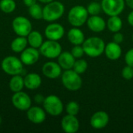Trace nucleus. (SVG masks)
<instances>
[{"label":"nucleus","instance_id":"9d476101","mask_svg":"<svg viewBox=\"0 0 133 133\" xmlns=\"http://www.w3.org/2000/svg\"><path fill=\"white\" fill-rule=\"evenodd\" d=\"M13 106L19 111H27L31 107V99L29 95L23 91L16 92L12 97Z\"/></svg>","mask_w":133,"mask_h":133},{"label":"nucleus","instance_id":"c85d7f7f","mask_svg":"<svg viewBox=\"0 0 133 133\" xmlns=\"http://www.w3.org/2000/svg\"><path fill=\"white\" fill-rule=\"evenodd\" d=\"M87 12L89 13V15L90 16H95V15H99L101 13V12L102 11V6H101V3L100 4L97 2H90L87 7Z\"/></svg>","mask_w":133,"mask_h":133},{"label":"nucleus","instance_id":"423d86ee","mask_svg":"<svg viewBox=\"0 0 133 133\" xmlns=\"http://www.w3.org/2000/svg\"><path fill=\"white\" fill-rule=\"evenodd\" d=\"M43 106L45 111L51 116L60 115L64 109L62 101L55 95H49L45 97Z\"/></svg>","mask_w":133,"mask_h":133},{"label":"nucleus","instance_id":"f03ea898","mask_svg":"<svg viewBox=\"0 0 133 133\" xmlns=\"http://www.w3.org/2000/svg\"><path fill=\"white\" fill-rule=\"evenodd\" d=\"M64 12V5L58 1H52L43 8V19L48 22H54L60 19Z\"/></svg>","mask_w":133,"mask_h":133},{"label":"nucleus","instance_id":"f3484780","mask_svg":"<svg viewBox=\"0 0 133 133\" xmlns=\"http://www.w3.org/2000/svg\"><path fill=\"white\" fill-rule=\"evenodd\" d=\"M26 116L28 120L34 124H41L44 122L46 118L44 110L40 107H30L27 110Z\"/></svg>","mask_w":133,"mask_h":133},{"label":"nucleus","instance_id":"ea45409f","mask_svg":"<svg viewBox=\"0 0 133 133\" xmlns=\"http://www.w3.org/2000/svg\"><path fill=\"white\" fill-rule=\"evenodd\" d=\"M1 123H2V118H1V116H0V125H1Z\"/></svg>","mask_w":133,"mask_h":133},{"label":"nucleus","instance_id":"f257e3e1","mask_svg":"<svg viewBox=\"0 0 133 133\" xmlns=\"http://www.w3.org/2000/svg\"><path fill=\"white\" fill-rule=\"evenodd\" d=\"M105 45L104 41L98 37H91L85 39L82 44L84 53L91 58H96L101 55L104 52Z\"/></svg>","mask_w":133,"mask_h":133},{"label":"nucleus","instance_id":"20e7f679","mask_svg":"<svg viewBox=\"0 0 133 133\" xmlns=\"http://www.w3.org/2000/svg\"><path fill=\"white\" fill-rule=\"evenodd\" d=\"M62 82L63 86L70 91H77L83 85V79L80 75L72 69L65 70L62 73Z\"/></svg>","mask_w":133,"mask_h":133},{"label":"nucleus","instance_id":"a878e982","mask_svg":"<svg viewBox=\"0 0 133 133\" xmlns=\"http://www.w3.org/2000/svg\"><path fill=\"white\" fill-rule=\"evenodd\" d=\"M16 7L14 0H1L0 1V10L5 13L12 12Z\"/></svg>","mask_w":133,"mask_h":133},{"label":"nucleus","instance_id":"58836bf2","mask_svg":"<svg viewBox=\"0 0 133 133\" xmlns=\"http://www.w3.org/2000/svg\"><path fill=\"white\" fill-rule=\"evenodd\" d=\"M38 1H40L41 2L44 3V4H48V3H49V2H52L54 0H38Z\"/></svg>","mask_w":133,"mask_h":133},{"label":"nucleus","instance_id":"4c0bfd02","mask_svg":"<svg viewBox=\"0 0 133 133\" xmlns=\"http://www.w3.org/2000/svg\"><path fill=\"white\" fill-rule=\"evenodd\" d=\"M125 4L130 8L133 9V0H125Z\"/></svg>","mask_w":133,"mask_h":133},{"label":"nucleus","instance_id":"2eb2a0df","mask_svg":"<svg viewBox=\"0 0 133 133\" xmlns=\"http://www.w3.org/2000/svg\"><path fill=\"white\" fill-rule=\"evenodd\" d=\"M42 72L48 79H57L62 74V67L55 62H48L43 65Z\"/></svg>","mask_w":133,"mask_h":133},{"label":"nucleus","instance_id":"4468645a","mask_svg":"<svg viewBox=\"0 0 133 133\" xmlns=\"http://www.w3.org/2000/svg\"><path fill=\"white\" fill-rule=\"evenodd\" d=\"M40 56V51H37V48L30 47L25 48L20 55V60L24 65H31L35 64Z\"/></svg>","mask_w":133,"mask_h":133},{"label":"nucleus","instance_id":"ddd939ff","mask_svg":"<svg viewBox=\"0 0 133 133\" xmlns=\"http://www.w3.org/2000/svg\"><path fill=\"white\" fill-rule=\"evenodd\" d=\"M61 125L65 132L76 133L79 129V122L76 116L67 115L62 118Z\"/></svg>","mask_w":133,"mask_h":133},{"label":"nucleus","instance_id":"2f4dec72","mask_svg":"<svg viewBox=\"0 0 133 133\" xmlns=\"http://www.w3.org/2000/svg\"><path fill=\"white\" fill-rule=\"evenodd\" d=\"M71 53L74 56L75 58H81L83 56V55L85 54L83 48L81 45H75L72 48Z\"/></svg>","mask_w":133,"mask_h":133},{"label":"nucleus","instance_id":"39448f33","mask_svg":"<svg viewBox=\"0 0 133 133\" xmlns=\"http://www.w3.org/2000/svg\"><path fill=\"white\" fill-rule=\"evenodd\" d=\"M23 63L15 56H7L2 62V69L8 75H20L23 71Z\"/></svg>","mask_w":133,"mask_h":133},{"label":"nucleus","instance_id":"6ab92c4d","mask_svg":"<svg viewBox=\"0 0 133 133\" xmlns=\"http://www.w3.org/2000/svg\"><path fill=\"white\" fill-rule=\"evenodd\" d=\"M76 58L69 51H62L58 57V63L65 70L72 69L75 63Z\"/></svg>","mask_w":133,"mask_h":133},{"label":"nucleus","instance_id":"6e6552de","mask_svg":"<svg viewBox=\"0 0 133 133\" xmlns=\"http://www.w3.org/2000/svg\"><path fill=\"white\" fill-rule=\"evenodd\" d=\"M125 5V0H102L101 6L104 12L109 16L120 15Z\"/></svg>","mask_w":133,"mask_h":133},{"label":"nucleus","instance_id":"1a4fd4ad","mask_svg":"<svg viewBox=\"0 0 133 133\" xmlns=\"http://www.w3.org/2000/svg\"><path fill=\"white\" fill-rule=\"evenodd\" d=\"M12 26L14 32L18 36L27 37L32 31V24L30 21L24 16L16 17L12 23Z\"/></svg>","mask_w":133,"mask_h":133},{"label":"nucleus","instance_id":"c9c22d12","mask_svg":"<svg viewBox=\"0 0 133 133\" xmlns=\"http://www.w3.org/2000/svg\"><path fill=\"white\" fill-rule=\"evenodd\" d=\"M23 3L27 7H30V6L34 5L35 3H37V0H23Z\"/></svg>","mask_w":133,"mask_h":133},{"label":"nucleus","instance_id":"dca6fc26","mask_svg":"<svg viewBox=\"0 0 133 133\" xmlns=\"http://www.w3.org/2000/svg\"><path fill=\"white\" fill-rule=\"evenodd\" d=\"M87 24L88 28L91 31L95 33L102 32L107 27V23L105 20L98 15L90 16V17H88Z\"/></svg>","mask_w":133,"mask_h":133},{"label":"nucleus","instance_id":"bb28decb","mask_svg":"<svg viewBox=\"0 0 133 133\" xmlns=\"http://www.w3.org/2000/svg\"><path fill=\"white\" fill-rule=\"evenodd\" d=\"M87 68H88V64L86 60L82 59V58H77V60L75 61L72 69L76 72L81 75L87 71Z\"/></svg>","mask_w":133,"mask_h":133},{"label":"nucleus","instance_id":"9b49d317","mask_svg":"<svg viewBox=\"0 0 133 133\" xmlns=\"http://www.w3.org/2000/svg\"><path fill=\"white\" fill-rule=\"evenodd\" d=\"M44 34L48 40L58 41L62 39L64 36L65 29L61 24L57 23H52L46 26Z\"/></svg>","mask_w":133,"mask_h":133},{"label":"nucleus","instance_id":"b1692460","mask_svg":"<svg viewBox=\"0 0 133 133\" xmlns=\"http://www.w3.org/2000/svg\"><path fill=\"white\" fill-rule=\"evenodd\" d=\"M27 41L30 47L39 48L43 44V37L41 34L38 31H31L27 35Z\"/></svg>","mask_w":133,"mask_h":133},{"label":"nucleus","instance_id":"aec40b11","mask_svg":"<svg viewBox=\"0 0 133 133\" xmlns=\"http://www.w3.org/2000/svg\"><path fill=\"white\" fill-rule=\"evenodd\" d=\"M68 40L73 45H82L85 41V36L83 32L78 27H73L70 29L67 34Z\"/></svg>","mask_w":133,"mask_h":133},{"label":"nucleus","instance_id":"473e14b6","mask_svg":"<svg viewBox=\"0 0 133 133\" xmlns=\"http://www.w3.org/2000/svg\"><path fill=\"white\" fill-rule=\"evenodd\" d=\"M125 62L126 65L133 67V48H131L127 51L125 55Z\"/></svg>","mask_w":133,"mask_h":133},{"label":"nucleus","instance_id":"72a5a7b5","mask_svg":"<svg viewBox=\"0 0 133 133\" xmlns=\"http://www.w3.org/2000/svg\"><path fill=\"white\" fill-rule=\"evenodd\" d=\"M123 41H124V35L122 33H120V31L114 33V35H113V41L114 42L120 44Z\"/></svg>","mask_w":133,"mask_h":133},{"label":"nucleus","instance_id":"4be33fe9","mask_svg":"<svg viewBox=\"0 0 133 133\" xmlns=\"http://www.w3.org/2000/svg\"><path fill=\"white\" fill-rule=\"evenodd\" d=\"M107 27L112 33L118 32L122 28V20L118 16H111L107 21Z\"/></svg>","mask_w":133,"mask_h":133},{"label":"nucleus","instance_id":"a211bd4d","mask_svg":"<svg viewBox=\"0 0 133 133\" xmlns=\"http://www.w3.org/2000/svg\"><path fill=\"white\" fill-rule=\"evenodd\" d=\"M122 51V48H121V46L119 45V44L112 41L105 45L104 53L105 54L106 57L108 59L115 61V60H118L121 57Z\"/></svg>","mask_w":133,"mask_h":133},{"label":"nucleus","instance_id":"cd10ccee","mask_svg":"<svg viewBox=\"0 0 133 133\" xmlns=\"http://www.w3.org/2000/svg\"><path fill=\"white\" fill-rule=\"evenodd\" d=\"M29 13L35 19H43V8L39 4L35 3L34 5L30 6Z\"/></svg>","mask_w":133,"mask_h":133},{"label":"nucleus","instance_id":"412c9836","mask_svg":"<svg viewBox=\"0 0 133 133\" xmlns=\"http://www.w3.org/2000/svg\"><path fill=\"white\" fill-rule=\"evenodd\" d=\"M41 77L37 73H29L24 77V87L29 90H36L41 85Z\"/></svg>","mask_w":133,"mask_h":133},{"label":"nucleus","instance_id":"f8f14e48","mask_svg":"<svg viewBox=\"0 0 133 133\" xmlns=\"http://www.w3.org/2000/svg\"><path fill=\"white\" fill-rule=\"evenodd\" d=\"M90 125L95 129H104L109 122V116L107 112L100 111L95 112L90 118Z\"/></svg>","mask_w":133,"mask_h":133},{"label":"nucleus","instance_id":"0eeeda50","mask_svg":"<svg viewBox=\"0 0 133 133\" xmlns=\"http://www.w3.org/2000/svg\"><path fill=\"white\" fill-rule=\"evenodd\" d=\"M40 54L48 58H55L62 53V46L58 41L48 40L39 48Z\"/></svg>","mask_w":133,"mask_h":133},{"label":"nucleus","instance_id":"5701e85b","mask_svg":"<svg viewBox=\"0 0 133 133\" xmlns=\"http://www.w3.org/2000/svg\"><path fill=\"white\" fill-rule=\"evenodd\" d=\"M9 89L11 91L16 93L22 91L24 87V79L20 75H15L9 80Z\"/></svg>","mask_w":133,"mask_h":133},{"label":"nucleus","instance_id":"e433bc0d","mask_svg":"<svg viewBox=\"0 0 133 133\" xmlns=\"http://www.w3.org/2000/svg\"><path fill=\"white\" fill-rule=\"evenodd\" d=\"M127 19H128V22H129V25H131L132 26H133V9L132 11L129 14Z\"/></svg>","mask_w":133,"mask_h":133},{"label":"nucleus","instance_id":"c756f323","mask_svg":"<svg viewBox=\"0 0 133 133\" xmlns=\"http://www.w3.org/2000/svg\"><path fill=\"white\" fill-rule=\"evenodd\" d=\"M65 111L68 115L76 116L79 111V105L76 101H70L65 107Z\"/></svg>","mask_w":133,"mask_h":133},{"label":"nucleus","instance_id":"f704fd0d","mask_svg":"<svg viewBox=\"0 0 133 133\" xmlns=\"http://www.w3.org/2000/svg\"><path fill=\"white\" fill-rule=\"evenodd\" d=\"M34 100H35V101H36L37 104H41V103H43V102H44V97L42 95H41V94H37V95H36V96H35Z\"/></svg>","mask_w":133,"mask_h":133},{"label":"nucleus","instance_id":"a19ab883","mask_svg":"<svg viewBox=\"0 0 133 133\" xmlns=\"http://www.w3.org/2000/svg\"><path fill=\"white\" fill-rule=\"evenodd\" d=\"M132 41H133V34H132Z\"/></svg>","mask_w":133,"mask_h":133},{"label":"nucleus","instance_id":"79ce46f5","mask_svg":"<svg viewBox=\"0 0 133 133\" xmlns=\"http://www.w3.org/2000/svg\"><path fill=\"white\" fill-rule=\"evenodd\" d=\"M95 1H98V0H95Z\"/></svg>","mask_w":133,"mask_h":133},{"label":"nucleus","instance_id":"7c9ffc66","mask_svg":"<svg viewBox=\"0 0 133 133\" xmlns=\"http://www.w3.org/2000/svg\"><path fill=\"white\" fill-rule=\"evenodd\" d=\"M122 76L126 80L132 79L133 78V67L128 65L125 66L122 71Z\"/></svg>","mask_w":133,"mask_h":133},{"label":"nucleus","instance_id":"393cba45","mask_svg":"<svg viewBox=\"0 0 133 133\" xmlns=\"http://www.w3.org/2000/svg\"><path fill=\"white\" fill-rule=\"evenodd\" d=\"M28 44L27 38L26 37L19 36L18 37L15 38L11 43V49L16 53L22 52L26 48Z\"/></svg>","mask_w":133,"mask_h":133},{"label":"nucleus","instance_id":"7ed1b4c3","mask_svg":"<svg viewBox=\"0 0 133 133\" xmlns=\"http://www.w3.org/2000/svg\"><path fill=\"white\" fill-rule=\"evenodd\" d=\"M88 17L89 13L87 9L83 5L73 6L68 13V20L75 27H79L86 23Z\"/></svg>","mask_w":133,"mask_h":133}]
</instances>
